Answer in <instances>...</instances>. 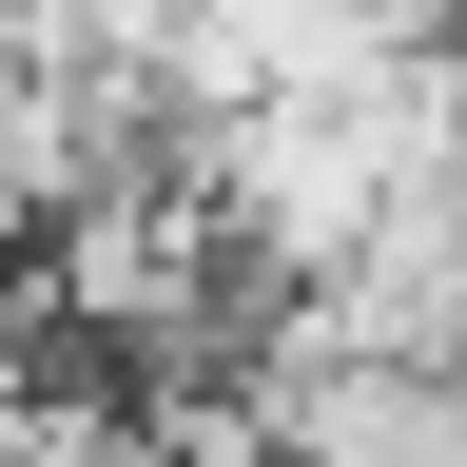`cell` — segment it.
Segmentation results:
<instances>
[{"instance_id": "1", "label": "cell", "mask_w": 467, "mask_h": 467, "mask_svg": "<svg viewBox=\"0 0 467 467\" xmlns=\"http://www.w3.org/2000/svg\"><path fill=\"white\" fill-rule=\"evenodd\" d=\"M234 409L273 429V467H467V370L350 350L331 292H273L234 331Z\"/></svg>"}, {"instance_id": "2", "label": "cell", "mask_w": 467, "mask_h": 467, "mask_svg": "<svg viewBox=\"0 0 467 467\" xmlns=\"http://www.w3.org/2000/svg\"><path fill=\"white\" fill-rule=\"evenodd\" d=\"M331 312H350V350H409V370H467V156H429V175L389 195L370 273H350Z\"/></svg>"}]
</instances>
